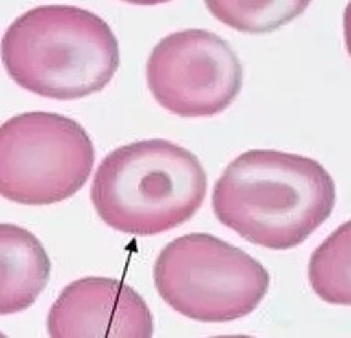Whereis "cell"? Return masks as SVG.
I'll return each instance as SVG.
<instances>
[{"label": "cell", "mask_w": 351, "mask_h": 338, "mask_svg": "<svg viewBox=\"0 0 351 338\" xmlns=\"http://www.w3.org/2000/svg\"><path fill=\"white\" fill-rule=\"evenodd\" d=\"M95 165L89 133L71 117L28 111L0 128V193L23 206L73 198Z\"/></svg>", "instance_id": "5b68a950"}, {"label": "cell", "mask_w": 351, "mask_h": 338, "mask_svg": "<svg viewBox=\"0 0 351 338\" xmlns=\"http://www.w3.org/2000/svg\"><path fill=\"white\" fill-rule=\"evenodd\" d=\"M351 224L346 222L316 248L309 261V281L316 296L331 305H350Z\"/></svg>", "instance_id": "9c48e42d"}, {"label": "cell", "mask_w": 351, "mask_h": 338, "mask_svg": "<svg viewBox=\"0 0 351 338\" xmlns=\"http://www.w3.org/2000/svg\"><path fill=\"white\" fill-rule=\"evenodd\" d=\"M243 80V63L233 47L202 28L163 37L146 63L154 100L185 119L220 115L241 95Z\"/></svg>", "instance_id": "8992f818"}, {"label": "cell", "mask_w": 351, "mask_h": 338, "mask_svg": "<svg viewBox=\"0 0 351 338\" xmlns=\"http://www.w3.org/2000/svg\"><path fill=\"white\" fill-rule=\"evenodd\" d=\"M206 193L207 174L198 156L170 141L148 139L104 157L91 200L111 230L159 235L191 220Z\"/></svg>", "instance_id": "3957f363"}, {"label": "cell", "mask_w": 351, "mask_h": 338, "mask_svg": "<svg viewBox=\"0 0 351 338\" xmlns=\"http://www.w3.org/2000/svg\"><path fill=\"white\" fill-rule=\"evenodd\" d=\"M52 338H152L154 318L139 292L121 279L69 283L50 309Z\"/></svg>", "instance_id": "52a82bcc"}, {"label": "cell", "mask_w": 351, "mask_h": 338, "mask_svg": "<svg viewBox=\"0 0 351 338\" xmlns=\"http://www.w3.org/2000/svg\"><path fill=\"white\" fill-rule=\"evenodd\" d=\"M50 259L34 233L0 226V313L15 314L37 302L50 279Z\"/></svg>", "instance_id": "ba28073f"}, {"label": "cell", "mask_w": 351, "mask_h": 338, "mask_svg": "<svg viewBox=\"0 0 351 338\" xmlns=\"http://www.w3.org/2000/svg\"><path fill=\"white\" fill-rule=\"evenodd\" d=\"M311 0H207L206 8L230 28L267 34L300 17Z\"/></svg>", "instance_id": "30bf717a"}, {"label": "cell", "mask_w": 351, "mask_h": 338, "mask_svg": "<svg viewBox=\"0 0 351 338\" xmlns=\"http://www.w3.org/2000/svg\"><path fill=\"white\" fill-rule=\"evenodd\" d=\"M154 285L161 300L185 318L222 324L259 307L270 274L241 248L209 233H191L159 252Z\"/></svg>", "instance_id": "277c9868"}, {"label": "cell", "mask_w": 351, "mask_h": 338, "mask_svg": "<svg viewBox=\"0 0 351 338\" xmlns=\"http://www.w3.org/2000/svg\"><path fill=\"white\" fill-rule=\"evenodd\" d=\"M337 204V187L324 165L279 150L235 157L213 189L215 217L244 241L292 250L307 241Z\"/></svg>", "instance_id": "6da1fadb"}, {"label": "cell", "mask_w": 351, "mask_h": 338, "mask_svg": "<svg viewBox=\"0 0 351 338\" xmlns=\"http://www.w3.org/2000/svg\"><path fill=\"white\" fill-rule=\"evenodd\" d=\"M8 76L52 100H80L108 87L121 65L119 41L97 13L78 6L32 8L2 37Z\"/></svg>", "instance_id": "7a4b0ae2"}]
</instances>
